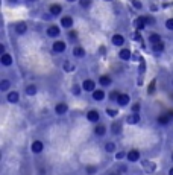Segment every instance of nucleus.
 <instances>
[{
	"mask_svg": "<svg viewBox=\"0 0 173 175\" xmlns=\"http://www.w3.org/2000/svg\"><path fill=\"white\" fill-rule=\"evenodd\" d=\"M119 56H120L121 59H124V61H126V59H129V58H131V50H129V49H121L120 53H119Z\"/></svg>",
	"mask_w": 173,
	"mask_h": 175,
	"instance_id": "25",
	"label": "nucleus"
},
{
	"mask_svg": "<svg viewBox=\"0 0 173 175\" xmlns=\"http://www.w3.org/2000/svg\"><path fill=\"white\" fill-rule=\"evenodd\" d=\"M149 41H150L152 44H158V43H161V37L158 34H150L149 35Z\"/></svg>",
	"mask_w": 173,
	"mask_h": 175,
	"instance_id": "26",
	"label": "nucleus"
},
{
	"mask_svg": "<svg viewBox=\"0 0 173 175\" xmlns=\"http://www.w3.org/2000/svg\"><path fill=\"white\" fill-rule=\"evenodd\" d=\"M111 133L114 134V136H119L121 133V122H114L111 125Z\"/></svg>",
	"mask_w": 173,
	"mask_h": 175,
	"instance_id": "15",
	"label": "nucleus"
},
{
	"mask_svg": "<svg viewBox=\"0 0 173 175\" xmlns=\"http://www.w3.org/2000/svg\"><path fill=\"white\" fill-rule=\"evenodd\" d=\"M129 102H131V98L126 94V93H120L119 94V98H117V104H119V107H126V105H129Z\"/></svg>",
	"mask_w": 173,
	"mask_h": 175,
	"instance_id": "4",
	"label": "nucleus"
},
{
	"mask_svg": "<svg viewBox=\"0 0 173 175\" xmlns=\"http://www.w3.org/2000/svg\"><path fill=\"white\" fill-rule=\"evenodd\" d=\"M155 85H156V81L154 79V81L150 82V85H149V94H154V91H155Z\"/></svg>",
	"mask_w": 173,
	"mask_h": 175,
	"instance_id": "33",
	"label": "nucleus"
},
{
	"mask_svg": "<svg viewBox=\"0 0 173 175\" xmlns=\"http://www.w3.org/2000/svg\"><path fill=\"white\" fill-rule=\"evenodd\" d=\"M49 11H50V14H52V15H59V14H61V11H62V8H61V5L53 3V5L49 6Z\"/></svg>",
	"mask_w": 173,
	"mask_h": 175,
	"instance_id": "12",
	"label": "nucleus"
},
{
	"mask_svg": "<svg viewBox=\"0 0 173 175\" xmlns=\"http://www.w3.org/2000/svg\"><path fill=\"white\" fill-rule=\"evenodd\" d=\"M108 175H121L119 171H111V172H108Z\"/></svg>",
	"mask_w": 173,
	"mask_h": 175,
	"instance_id": "41",
	"label": "nucleus"
},
{
	"mask_svg": "<svg viewBox=\"0 0 173 175\" xmlns=\"http://www.w3.org/2000/svg\"><path fill=\"white\" fill-rule=\"evenodd\" d=\"M140 157H141V154H140L138 149H131V151H128V155H126L129 163H137Z\"/></svg>",
	"mask_w": 173,
	"mask_h": 175,
	"instance_id": "2",
	"label": "nucleus"
},
{
	"mask_svg": "<svg viewBox=\"0 0 173 175\" xmlns=\"http://www.w3.org/2000/svg\"><path fill=\"white\" fill-rule=\"evenodd\" d=\"M172 84H173V81H172Z\"/></svg>",
	"mask_w": 173,
	"mask_h": 175,
	"instance_id": "49",
	"label": "nucleus"
},
{
	"mask_svg": "<svg viewBox=\"0 0 173 175\" xmlns=\"http://www.w3.org/2000/svg\"><path fill=\"white\" fill-rule=\"evenodd\" d=\"M140 119H141V117H140L138 113H132V114H131V116L126 119V122L129 123V125H135V123L140 122Z\"/></svg>",
	"mask_w": 173,
	"mask_h": 175,
	"instance_id": "13",
	"label": "nucleus"
},
{
	"mask_svg": "<svg viewBox=\"0 0 173 175\" xmlns=\"http://www.w3.org/2000/svg\"><path fill=\"white\" fill-rule=\"evenodd\" d=\"M119 94H120L119 91H111V93H109V101H116V102H117Z\"/></svg>",
	"mask_w": 173,
	"mask_h": 175,
	"instance_id": "29",
	"label": "nucleus"
},
{
	"mask_svg": "<svg viewBox=\"0 0 173 175\" xmlns=\"http://www.w3.org/2000/svg\"><path fill=\"white\" fill-rule=\"evenodd\" d=\"M9 2H17V0H9Z\"/></svg>",
	"mask_w": 173,
	"mask_h": 175,
	"instance_id": "45",
	"label": "nucleus"
},
{
	"mask_svg": "<svg viewBox=\"0 0 173 175\" xmlns=\"http://www.w3.org/2000/svg\"><path fill=\"white\" fill-rule=\"evenodd\" d=\"M162 49H164V44H162V43H158V44H154V50H155V52H161Z\"/></svg>",
	"mask_w": 173,
	"mask_h": 175,
	"instance_id": "31",
	"label": "nucleus"
},
{
	"mask_svg": "<svg viewBox=\"0 0 173 175\" xmlns=\"http://www.w3.org/2000/svg\"><path fill=\"white\" fill-rule=\"evenodd\" d=\"M91 96H93V99H94L96 102H100V101L105 99V91L103 90H94V91L91 93Z\"/></svg>",
	"mask_w": 173,
	"mask_h": 175,
	"instance_id": "10",
	"label": "nucleus"
},
{
	"mask_svg": "<svg viewBox=\"0 0 173 175\" xmlns=\"http://www.w3.org/2000/svg\"><path fill=\"white\" fill-rule=\"evenodd\" d=\"M167 114H169V117H170V119H172V120H173V110H170V111H169Z\"/></svg>",
	"mask_w": 173,
	"mask_h": 175,
	"instance_id": "43",
	"label": "nucleus"
},
{
	"mask_svg": "<svg viewBox=\"0 0 173 175\" xmlns=\"http://www.w3.org/2000/svg\"><path fill=\"white\" fill-rule=\"evenodd\" d=\"M123 43H124V38H123V35L116 34L114 37H112V44H114V46H121Z\"/></svg>",
	"mask_w": 173,
	"mask_h": 175,
	"instance_id": "20",
	"label": "nucleus"
},
{
	"mask_svg": "<svg viewBox=\"0 0 173 175\" xmlns=\"http://www.w3.org/2000/svg\"><path fill=\"white\" fill-rule=\"evenodd\" d=\"M73 93H74L76 96H79V94H81V87L74 84V85H73Z\"/></svg>",
	"mask_w": 173,
	"mask_h": 175,
	"instance_id": "35",
	"label": "nucleus"
},
{
	"mask_svg": "<svg viewBox=\"0 0 173 175\" xmlns=\"http://www.w3.org/2000/svg\"><path fill=\"white\" fill-rule=\"evenodd\" d=\"M69 111V105L65 104V102H59V104L55 107V113L58 114V116H62V114H65Z\"/></svg>",
	"mask_w": 173,
	"mask_h": 175,
	"instance_id": "6",
	"label": "nucleus"
},
{
	"mask_svg": "<svg viewBox=\"0 0 173 175\" xmlns=\"http://www.w3.org/2000/svg\"><path fill=\"white\" fill-rule=\"evenodd\" d=\"M167 175H173V166L169 169V172H167Z\"/></svg>",
	"mask_w": 173,
	"mask_h": 175,
	"instance_id": "44",
	"label": "nucleus"
},
{
	"mask_svg": "<svg viewBox=\"0 0 173 175\" xmlns=\"http://www.w3.org/2000/svg\"><path fill=\"white\" fill-rule=\"evenodd\" d=\"M6 99H8V102H11V104H17L18 101H20V94H18L17 91H9Z\"/></svg>",
	"mask_w": 173,
	"mask_h": 175,
	"instance_id": "11",
	"label": "nucleus"
},
{
	"mask_svg": "<svg viewBox=\"0 0 173 175\" xmlns=\"http://www.w3.org/2000/svg\"><path fill=\"white\" fill-rule=\"evenodd\" d=\"M82 88L85 90V91H94L96 90V82L93 81V79H85L84 82H82Z\"/></svg>",
	"mask_w": 173,
	"mask_h": 175,
	"instance_id": "7",
	"label": "nucleus"
},
{
	"mask_svg": "<svg viewBox=\"0 0 173 175\" xmlns=\"http://www.w3.org/2000/svg\"><path fill=\"white\" fill-rule=\"evenodd\" d=\"M69 2H74V0H69Z\"/></svg>",
	"mask_w": 173,
	"mask_h": 175,
	"instance_id": "47",
	"label": "nucleus"
},
{
	"mask_svg": "<svg viewBox=\"0 0 173 175\" xmlns=\"http://www.w3.org/2000/svg\"><path fill=\"white\" fill-rule=\"evenodd\" d=\"M0 52H2V55H5V46H3V44L0 46Z\"/></svg>",
	"mask_w": 173,
	"mask_h": 175,
	"instance_id": "42",
	"label": "nucleus"
},
{
	"mask_svg": "<svg viewBox=\"0 0 173 175\" xmlns=\"http://www.w3.org/2000/svg\"><path fill=\"white\" fill-rule=\"evenodd\" d=\"M64 70L65 72H71V70H74V67H71L70 63H64Z\"/></svg>",
	"mask_w": 173,
	"mask_h": 175,
	"instance_id": "38",
	"label": "nucleus"
},
{
	"mask_svg": "<svg viewBox=\"0 0 173 175\" xmlns=\"http://www.w3.org/2000/svg\"><path fill=\"white\" fill-rule=\"evenodd\" d=\"M166 28H167V29H170V31H173V18L167 20V23H166Z\"/></svg>",
	"mask_w": 173,
	"mask_h": 175,
	"instance_id": "36",
	"label": "nucleus"
},
{
	"mask_svg": "<svg viewBox=\"0 0 173 175\" xmlns=\"http://www.w3.org/2000/svg\"><path fill=\"white\" fill-rule=\"evenodd\" d=\"M126 155H128V152H124V151H119V152L116 154V158H117V160H121V158H124Z\"/></svg>",
	"mask_w": 173,
	"mask_h": 175,
	"instance_id": "32",
	"label": "nucleus"
},
{
	"mask_svg": "<svg viewBox=\"0 0 173 175\" xmlns=\"http://www.w3.org/2000/svg\"><path fill=\"white\" fill-rule=\"evenodd\" d=\"M43 149H44V145H43L41 140H34V142H32V145H31V151H32L34 154H41Z\"/></svg>",
	"mask_w": 173,
	"mask_h": 175,
	"instance_id": "3",
	"label": "nucleus"
},
{
	"mask_svg": "<svg viewBox=\"0 0 173 175\" xmlns=\"http://www.w3.org/2000/svg\"><path fill=\"white\" fill-rule=\"evenodd\" d=\"M146 24H147V21H146V17H138L135 20V28L141 31V29H144L146 28Z\"/></svg>",
	"mask_w": 173,
	"mask_h": 175,
	"instance_id": "14",
	"label": "nucleus"
},
{
	"mask_svg": "<svg viewBox=\"0 0 173 175\" xmlns=\"http://www.w3.org/2000/svg\"><path fill=\"white\" fill-rule=\"evenodd\" d=\"M47 35H49V37H58V35H59V28H58V26H50V28L47 29Z\"/></svg>",
	"mask_w": 173,
	"mask_h": 175,
	"instance_id": "22",
	"label": "nucleus"
},
{
	"mask_svg": "<svg viewBox=\"0 0 173 175\" xmlns=\"http://www.w3.org/2000/svg\"><path fill=\"white\" fill-rule=\"evenodd\" d=\"M170 122H172V119L169 117V114H159L156 117V123L161 126H167V125H170Z\"/></svg>",
	"mask_w": 173,
	"mask_h": 175,
	"instance_id": "5",
	"label": "nucleus"
},
{
	"mask_svg": "<svg viewBox=\"0 0 173 175\" xmlns=\"http://www.w3.org/2000/svg\"><path fill=\"white\" fill-rule=\"evenodd\" d=\"M106 114L111 116V117H116V116L119 114V111H117V110H112V108H108V110H106Z\"/></svg>",
	"mask_w": 173,
	"mask_h": 175,
	"instance_id": "30",
	"label": "nucleus"
},
{
	"mask_svg": "<svg viewBox=\"0 0 173 175\" xmlns=\"http://www.w3.org/2000/svg\"><path fill=\"white\" fill-rule=\"evenodd\" d=\"M91 5V0H81V6L82 8H90Z\"/></svg>",
	"mask_w": 173,
	"mask_h": 175,
	"instance_id": "34",
	"label": "nucleus"
},
{
	"mask_svg": "<svg viewBox=\"0 0 173 175\" xmlns=\"http://www.w3.org/2000/svg\"><path fill=\"white\" fill-rule=\"evenodd\" d=\"M103 148H105V152H108V154L116 152V143H114V142H106Z\"/></svg>",
	"mask_w": 173,
	"mask_h": 175,
	"instance_id": "17",
	"label": "nucleus"
},
{
	"mask_svg": "<svg viewBox=\"0 0 173 175\" xmlns=\"http://www.w3.org/2000/svg\"><path fill=\"white\" fill-rule=\"evenodd\" d=\"M73 55L78 56V58H82V56H85V50L82 47H74L73 49Z\"/></svg>",
	"mask_w": 173,
	"mask_h": 175,
	"instance_id": "27",
	"label": "nucleus"
},
{
	"mask_svg": "<svg viewBox=\"0 0 173 175\" xmlns=\"http://www.w3.org/2000/svg\"><path fill=\"white\" fill-rule=\"evenodd\" d=\"M65 47H67V44H65L64 41H55V43H53V50H55L56 53L64 52Z\"/></svg>",
	"mask_w": 173,
	"mask_h": 175,
	"instance_id": "9",
	"label": "nucleus"
},
{
	"mask_svg": "<svg viewBox=\"0 0 173 175\" xmlns=\"http://www.w3.org/2000/svg\"><path fill=\"white\" fill-rule=\"evenodd\" d=\"M99 82H100L103 87H108V85H111V82H112V81H111V78H109V76L103 75V76H100V78H99Z\"/></svg>",
	"mask_w": 173,
	"mask_h": 175,
	"instance_id": "21",
	"label": "nucleus"
},
{
	"mask_svg": "<svg viewBox=\"0 0 173 175\" xmlns=\"http://www.w3.org/2000/svg\"><path fill=\"white\" fill-rule=\"evenodd\" d=\"M61 26H62V28H71V26H73V18L69 17V15L62 17L61 18Z\"/></svg>",
	"mask_w": 173,
	"mask_h": 175,
	"instance_id": "16",
	"label": "nucleus"
},
{
	"mask_svg": "<svg viewBox=\"0 0 173 175\" xmlns=\"http://www.w3.org/2000/svg\"><path fill=\"white\" fill-rule=\"evenodd\" d=\"M9 85H11V82H9L8 79H3V81L0 82V90H2V91H6V90L9 88Z\"/></svg>",
	"mask_w": 173,
	"mask_h": 175,
	"instance_id": "28",
	"label": "nucleus"
},
{
	"mask_svg": "<svg viewBox=\"0 0 173 175\" xmlns=\"http://www.w3.org/2000/svg\"><path fill=\"white\" fill-rule=\"evenodd\" d=\"M134 5H135V8H137V9H140V8H141V3H140L138 0H134Z\"/></svg>",
	"mask_w": 173,
	"mask_h": 175,
	"instance_id": "40",
	"label": "nucleus"
},
{
	"mask_svg": "<svg viewBox=\"0 0 173 175\" xmlns=\"http://www.w3.org/2000/svg\"><path fill=\"white\" fill-rule=\"evenodd\" d=\"M97 166H93V164H90V166H85V174L86 175H94L97 174Z\"/></svg>",
	"mask_w": 173,
	"mask_h": 175,
	"instance_id": "24",
	"label": "nucleus"
},
{
	"mask_svg": "<svg viewBox=\"0 0 173 175\" xmlns=\"http://www.w3.org/2000/svg\"><path fill=\"white\" fill-rule=\"evenodd\" d=\"M131 110H132V113H138V111H140V104L131 105Z\"/></svg>",
	"mask_w": 173,
	"mask_h": 175,
	"instance_id": "37",
	"label": "nucleus"
},
{
	"mask_svg": "<svg viewBox=\"0 0 173 175\" xmlns=\"http://www.w3.org/2000/svg\"><path fill=\"white\" fill-rule=\"evenodd\" d=\"M26 31H27V26H26V23H23V21H21V23H17V24H15V32H17V34L23 35L24 32H26Z\"/></svg>",
	"mask_w": 173,
	"mask_h": 175,
	"instance_id": "18",
	"label": "nucleus"
},
{
	"mask_svg": "<svg viewBox=\"0 0 173 175\" xmlns=\"http://www.w3.org/2000/svg\"><path fill=\"white\" fill-rule=\"evenodd\" d=\"M126 171H128V168H126V166H124V164H121L120 168H119V172H120V174H124V172H126Z\"/></svg>",
	"mask_w": 173,
	"mask_h": 175,
	"instance_id": "39",
	"label": "nucleus"
},
{
	"mask_svg": "<svg viewBox=\"0 0 173 175\" xmlns=\"http://www.w3.org/2000/svg\"><path fill=\"white\" fill-rule=\"evenodd\" d=\"M36 91H38L36 85H27V87H26V91H24V93H26L27 96H35V94H36Z\"/></svg>",
	"mask_w": 173,
	"mask_h": 175,
	"instance_id": "23",
	"label": "nucleus"
},
{
	"mask_svg": "<svg viewBox=\"0 0 173 175\" xmlns=\"http://www.w3.org/2000/svg\"><path fill=\"white\" fill-rule=\"evenodd\" d=\"M172 161H173V152H172Z\"/></svg>",
	"mask_w": 173,
	"mask_h": 175,
	"instance_id": "46",
	"label": "nucleus"
},
{
	"mask_svg": "<svg viewBox=\"0 0 173 175\" xmlns=\"http://www.w3.org/2000/svg\"><path fill=\"white\" fill-rule=\"evenodd\" d=\"M106 126L105 125H102V123H97L96 125V128H94V134L97 136V137H103L105 134H106Z\"/></svg>",
	"mask_w": 173,
	"mask_h": 175,
	"instance_id": "8",
	"label": "nucleus"
},
{
	"mask_svg": "<svg viewBox=\"0 0 173 175\" xmlns=\"http://www.w3.org/2000/svg\"><path fill=\"white\" fill-rule=\"evenodd\" d=\"M0 61H2V64H3V66H11V64H12V56H11V55H8V53H5V55H2Z\"/></svg>",
	"mask_w": 173,
	"mask_h": 175,
	"instance_id": "19",
	"label": "nucleus"
},
{
	"mask_svg": "<svg viewBox=\"0 0 173 175\" xmlns=\"http://www.w3.org/2000/svg\"><path fill=\"white\" fill-rule=\"evenodd\" d=\"M86 119H88V122H91V123H99V120H100V113L97 110H90L86 113Z\"/></svg>",
	"mask_w": 173,
	"mask_h": 175,
	"instance_id": "1",
	"label": "nucleus"
},
{
	"mask_svg": "<svg viewBox=\"0 0 173 175\" xmlns=\"http://www.w3.org/2000/svg\"><path fill=\"white\" fill-rule=\"evenodd\" d=\"M132 2H134V0H132Z\"/></svg>",
	"mask_w": 173,
	"mask_h": 175,
	"instance_id": "50",
	"label": "nucleus"
},
{
	"mask_svg": "<svg viewBox=\"0 0 173 175\" xmlns=\"http://www.w3.org/2000/svg\"><path fill=\"white\" fill-rule=\"evenodd\" d=\"M29 2H35V0H29Z\"/></svg>",
	"mask_w": 173,
	"mask_h": 175,
	"instance_id": "48",
	"label": "nucleus"
}]
</instances>
